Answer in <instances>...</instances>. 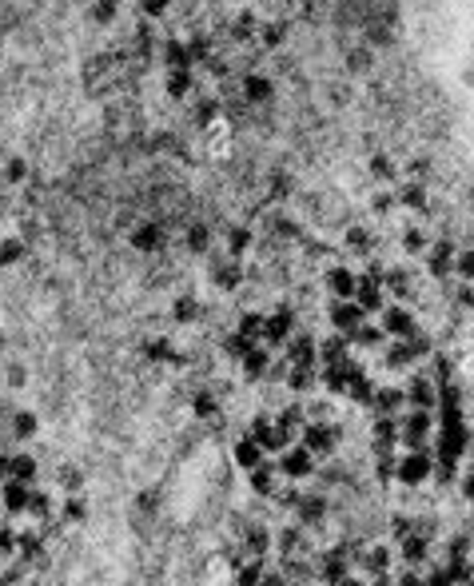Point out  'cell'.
<instances>
[{
  "label": "cell",
  "mask_w": 474,
  "mask_h": 586,
  "mask_svg": "<svg viewBox=\"0 0 474 586\" xmlns=\"http://www.w3.org/2000/svg\"><path fill=\"white\" fill-rule=\"evenodd\" d=\"M32 431H37V419L28 415V411H25V415H16V435H20V439H25V435H32Z\"/></svg>",
  "instance_id": "cell-4"
},
{
  "label": "cell",
  "mask_w": 474,
  "mask_h": 586,
  "mask_svg": "<svg viewBox=\"0 0 474 586\" xmlns=\"http://www.w3.org/2000/svg\"><path fill=\"white\" fill-rule=\"evenodd\" d=\"M20 256H25L20 240H4V244H0V263H16Z\"/></svg>",
  "instance_id": "cell-3"
},
{
  "label": "cell",
  "mask_w": 474,
  "mask_h": 586,
  "mask_svg": "<svg viewBox=\"0 0 474 586\" xmlns=\"http://www.w3.org/2000/svg\"><path fill=\"white\" fill-rule=\"evenodd\" d=\"M13 547H16V535L8 526H0V550H13Z\"/></svg>",
  "instance_id": "cell-5"
},
{
  "label": "cell",
  "mask_w": 474,
  "mask_h": 586,
  "mask_svg": "<svg viewBox=\"0 0 474 586\" xmlns=\"http://www.w3.org/2000/svg\"><path fill=\"white\" fill-rule=\"evenodd\" d=\"M287 471L303 475V471H307V459H303V455H291V459H287Z\"/></svg>",
  "instance_id": "cell-6"
},
{
  "label": "cell",
  "mask_w": 474,
  "mask_h": 586,
  "mask_svg": "<svg viewBox=\"0 0 474 586\" xmlns=\"http://www.w3.org/2000/svg\"><path fill=\"white\" fill-rule=\"evenodd\" d=\"M4 507H8V511H28V483L8 478V483H4Z\"/></svg>",
  "instance_id": "cell-1"
},
{
  "label": "cell",
  "mask_w": 474,
  "mask_h": 586,
  "mask_svg": "<svg viewBox=\"0 0 474 586\" xmlns=\"http://www.w3.org/2000/svg\"><path fill=\"white\" fill-rule=\"evenodd\" d=\"M239 459H244V463H256V447H251V443H244V447H239Z\"/></svg>",
  "instance_id": "cell-8"
},
{
  "label": "cell",
  "mask_w": 474,
  "mask_h": 586,
  "mask_svg": "<svg viewBox=\"0 0 474 586\" xmlns=\"http://www.w3.org/2000/svg\"><path fill=\"white\" fill-rule=\"evenodd\" d=\"M20 176H25V164H20V159H13V164H8V180H20Z\"/></svg>",
  "instance_id": "cell-7"
},
{
  "label": "cell",
  "mask_w": 474,
  "mask_h": 586,
  "mask_svg": "<svg viewBox=\"0 0 474 586\" xmlns=\"http://www.w3.org/2000/svg\"><path fill=\"white\" fill-rule=\"evenodd\" d=\"M0 478H13V459H4V455H0Z\"/></svg>",
  "instance_id": "cell-10"
},
{
  "label": "cell",
  "mask_w": 474,
  "mask_h": 586,
  "mask_svg": "<svg viewBox=\"0 0 474 586\" xmlns=\"http://www.w3.org/2000/svg\"><path fill=\"white\" fill-rule=\"evenodd\" d=\"M32 475H37V463H32L28 455L13 459V478H16V483H32Z\"/></svg>",
  "instance_id": "cell-2"
},
{
  "label": "cell",
  "mask_w": 474,
  "mask_h": 586,
  "mask_svg": "<svg viewBox=\"0 0 474 586\" xmlns=\"http://www.w3.org/2000/svg\"><path fill=\"white\" fill-rule=\"evenodd\" d=\"M0 347H4V335H0Z\"/></svg>",
  "instance_id": "cell-11"
},
{
  "label": "cell",
  "mask_w": 474,
  "mask_h": 586,
  "mask_svg": "<svg viewBox=\"0 0 474 586\" xmlns=\"http://www.w3.org/2000/svg\"><path fill=\"white\" fill-rule=\"evenodd\" d=\"M20 550H25V554H37V538L25 535V538H20Z\"/></svg>",
  "instance_id": "cell-9"
}]
</instances>
